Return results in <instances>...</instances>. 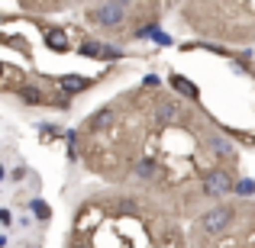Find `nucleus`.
Segmentation results:
<instances>
[{
    "label": "nucleus",
    "mask_w": 255,
    "mask_h": 248,
    "mask_svg": "<svg viewBox=\"0 0 255 248\" xmlns=\"http://www.w3.org/2000/svg\"><path fill=\"white\" fill-rule=\"evenodd\" d=\"M233 216H236V213H233V206H213V210L204 213L200 226H204L207 232H223V229H230Z\"/></svg>",
    "instance_id": "obj_1"
},
{
    "label": "nucleus",
    "mask_w": 255,
    "mask_h": 248,
    "mask_svg": "<svg viewBox=\"0 0 255 248\" xmlns=\"http://www.w3.org/2000/svg\"><path fill=\"white\" fill-rule=\"evenodd\" d=\"M233 190V174L226 171H210L204 177V193L207 197H223V193Z\"/></svg>",
    "instance_id": "obj_2"
},
{
    "label": "nucleus",
    "mask_w": 255,
    "mask_h": 248,
    "mask_svg": "<svg viewBox=\"0 0 255 248\" xmlns=\"http://www.w3.org/2000/svg\"><path fill=\"white\" fill-rule=\"evenodd\" d=\"M94 19H97L100 26H110V29H117V26L126 19V10H123L120 3H113V0H110V3H104L97 13H94Z\"/></svg>",
    "instance_id": "obj_3"
},
{
    "label": "nucleus",
    "mask_w": 255,
    "mask_h": 248,
    "mask_svg": "<svg viewBox=\"0 0 255 248\" xmlns=\"http://www.w3.org/2000/svg\"><path fill=\"white\" fill-rule=\"evenodd\" d=\"M45 42H49L52 52H68V39H65L62 29H49L45 32Z\"/></svg>",
    "instance_id": "obj_4"
},
{
    "label": "nucleus",
    "mask_w": 255,
    "mask_h": 248,
    "mask_svg": "<svg viewBox=\"0 0 255 248\" xmlns=\"http://www.w3.org/2000/svg\"><path fill=\"white\" fill-rule=\"evenodd\" d=\"M171 87H174V90H181L184 97H191V100H197V97H200V93H197V87H194L191 81H184V78H178V75L171 78Z\"/></svg>",
    "instance_id": "obj_5"
},
{
    "label": "nucleus",
    "mask_w": 255,
    "mask_h": 248,
    "mask_svg": "<svg viewBox=\"0 0 255 248\" xmlns=\"http://www.w3.org/2000/svg\"><path fill=\"white\" fill-rule=\"evenodd\" d=\"M110 119H113V110H97V113L91 116V126H94V129H104Z\"/></svg>",
    "instance_id": "obj_6"
},
{
    "label": "nucleus",
    "mask_w": 255,
    "mask_h": 248,
    "mask_svg": "<svg viewBox=\"0 0 255 248\" xmlns=\"http://www.w3.org/2000/svg\"><path fill=\"white\" fill-rule=\"evenodd\" d=\"M19 97H23V100H26V103H29V106L42 103V93H39L36 87H23V90H19Z\"/></svg>",
    "instance_id": "obj_7"
},
{
    "label": "nucleus",
    "mask_w": 255,
    "mask_h": 248,
    "mask_svg": "<svg viewBox=\"0 0 255 248\" xmlns=\"http://www.w3.org/2000/svg\"><path fill=\"white\" fill-rule=\"evenodd\" d=\"M62 87H65L68 93H75V90H84L87 81H84V78H62Z\"/></svg>",
    "instance_id": "obj_8"
},
{
    "label": "nucleus",
    "mask_w": 255,
    "mask_h": 248,
    "mask_svg": "<svg viewBox=\"0 0 255 248\" xmlns=\"http://www.w3.org/2000/svg\"><path fill=\"white\" fill-rule=\"evenodd\" d=\"M139 174H142V177H152V174H155V165H152V162H142V165H139Z\"/></svg>",
    "instance_id": "obj_9"
}]
</instances>
